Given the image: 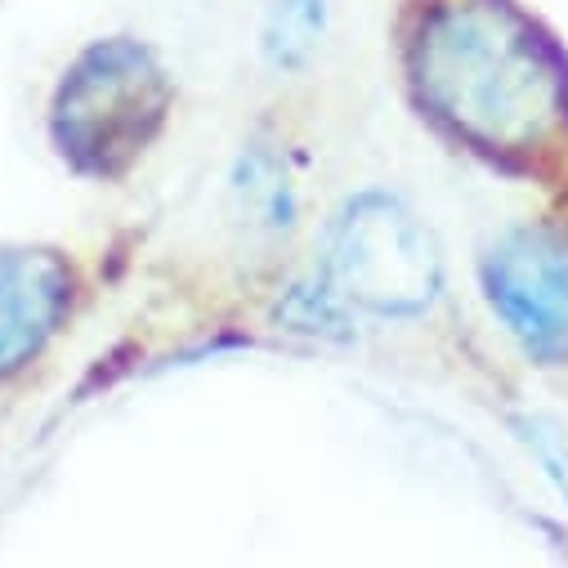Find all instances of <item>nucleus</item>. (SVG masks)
Segmentation results:
<instances>
[{
    "instance_id": "nucleus-1",
    "label": "nucleus",
    "mask_w": 568,
    "mask_h": 568,
    "mask_svg": "<svg viewBox=\"0 0 568 568\" xmlns=\"http://www.w3.org/2000/svg\"><path fill=\"white\" fill-rule=\"evenodd\" d=\"M171 108L162 63L134 41L90 45L54 94V144L85 175H121L153 144Z\"/></svg>"
},
{
    "instance_id": "nucleus-2",
    "label": "nucleus",
    "mask_w": 568,
    "mask_h": 568,
    "mask_svg": "<svg viewBox=\"0 0 568 568\" xmlns=\"http://www.w3.org/2000/svg\"><path fill=\"white\" fill-rule=\"evenodd\" d=\"M439 282V246L398 197L363 193L341 211L327 246V287L341 305L376 318H412L430 310Z\"/></svg>"
},
{
    "instance_id": "nucleus-3",
    "label": "nucleus",
    "mask_w": 568,
    "mask_h": 568,
    "mask_svg": "<svg viewBox=\"0 0 568 568\" xmlns=\"http://www.w3.org/2000/svg\"><path fill=\"white\" fill-rule=\"evenodd\" d=\"M420 85L439 112L470 134L506 139L519 103L541 90V72L528 45L493 28L488 14H444L420 32Z\"/></svg>"
},
{
    "instance_id": "nucleus-4",
    "label": "nucleus",
    "mask_w": 568,
    "mask_h": 568,
    "mask_svg": "<svg viewBox=\"0 0 568 568\" xmlns=\"http://www.w3.org/2000/svg\"><path fill=\"white\" fill-rule=\"evenodd\" d=\"M484 292L510 336L555 363L568 358V242L546 229L501 237L484 260Z\"/></svg>"
},
{
    "instance_id": "nucleus-5",
    "label": "nucleus",
    "mask_w": 568,
    "mask_h": 568,
    "mask_svg": "<svg viewBox=\"0 0 568 568\" xmlns=\"http://www.w3.org/2000/svg\"><path fill=\"white\" fill-rule=\"evenodd\" d=\"M72 273L54 251L0 246V376L23 372L59 332Z\"/></svg>"
},
{
    "instance_id": "nucleus-6",
    "label": "nucleus",
    "mask_w": 568,
    "mask_h": 568,
    "mask_svg": "<svg viewBox=\"0 0 568 568\" xmlns=\"http://www.w3.org/2000/svg\"><path fill=\"white\" fill-rule=\"evenodd\" d=\"M327 37V0H264L260 50L277 72L305 68Z\"/></svg>"
},
{
    "instance_id": "nucleus-7",
    "label": "nucleus",
    "mask_w": 568,
    "mask_h": 568,
    "mask_svg": "<svg viewBox=\"0 0 568 568\" xmlns=\"http://www.w3.org/2000/svg\"><path fill=\"white\" fill-rule=\"evenodd\" d=\"M233 197H237V215L251 233H287L296 220V193L292 180L282 171V162L264 149H251L237 166L233 180Z\"/></svg>"
}]
</instances>
